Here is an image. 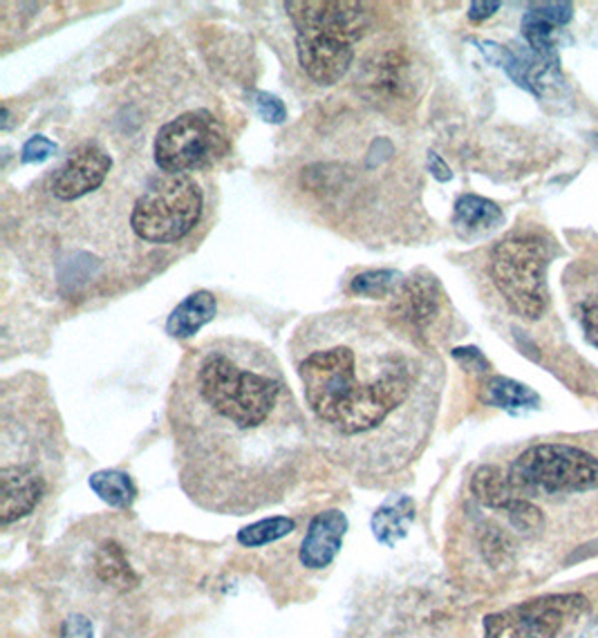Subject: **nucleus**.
Here are the masks:
<instances>
[{"label":"nucleus","mask_w":598,"mask_h":638,"mask_svg":"<svg viewBox=\"0 0 598 638\" xmlns=\"http://www.w3.org/2000/svg\"><path fill=\"white\" fill-rule=\"evenodd\" d=\"M444 307V292L435 276L420 272L411 278H404L402 285L390 296L388 316L402 325L413 336L427 341V332L435 325Z\"/></svg>","instance_id":"obj_12"},{"label":"nucleus","mask_w":598,"mask_h":638,"mask_svg":"<svg viewBox=\"0 0 598 638\" xmlns=\"http://www.w3.org/2000/svg\"><path fill=\"white\" fill-rule=\"evenodd\" d=\"M551 245L542 236H511L491 252V278L507 305L527 321H538L547 305Z\"/></svg>","instance_id":"obj_8"},{"label":"nucleus","mask_w":598,"mask_h":638,"mask_svg":"<svg viewBox=\"0 0 598 638\" xmlns=\"http://www.w3.org/2000/svg\"><path fill=\"white\" fill-rule=\"evenodd\" d=\"M502 223H504V213L496 202L473 195V193L458 197L455 210H453V227L458 229L460 236L464 238L482 236V234L498 229Z\"/></svg>","instance_id":"obj_16"},{"label":"nucleus","mask_w":598,"mask_h":638,"mask_svg":"<svg viewBox=\"0 0 598 638\" xmlns=\"http://www.w3.org/2000/svg\"><path fill=\"white\" fill-rule=\"evenodd\" d=\"M55 153H57V144L55 141H50L43 135H35L32 139L26 141V146L21 150V161L23 164H43Z\"/></svg>","instance_id":"obj_25"},{"label":"nucleus","mask_w":598,"mask_h":638,"mask_svg":"<svg viewBox=\"0 0 598 638\" xmlns=\"http://www.w3.org/2000/svg\"><path fill=\"white\" fill-rule=\"evenodd\" d=\"M290 356L321 453L363 487H388L427 449L442 370L427 341L388 312L345 307L305 318Z\"/></svg>","instance_id":"obj_2"},{"label":"nucleus","mask_w":598,"mask_h":638,"mask_svg":"<svg viewBox=\"0 0 598 638\" xmlns=\"http://www.w3.org/2000/svg\"><path fill=\"white\" fill-rule=\"evenodd\" d=\"M110 168H112L110 155L95 144H86L77 148L68 157V161L57 170L52 179V195L61 202L81 199L84 195L104 186Z\"/></svg>","instance_id":"obj_13"},{"label":"nucleus","mask_w":598,"mask_h":638,"mask_svg":"<svg viewBox=\"0 0 598 638\" xmlns=\"http://www.w3.org/2000/svg\"><path fill=\"white\" fill-rule=\"evenodd\" d=\"M480 399L487 405L502 408L509 412H522V410H536L540 405V394L509 376H489L482 381Z\"/></svg>","instance_id":"obj_19"},{"label":"nucleus","mask_w":598,"mask_h":638,"mask_svg":"<svg viewBox=\"0 0 598 638\" xmlns=\"http://www.w3.org/2000/svg\"><path fill=\"white\" fill-rule=\"evenodd\" d=\"M341 638H451V631L422 593L392 585L359 607Z\"/></svg>","instance_id":"obj_9"},{"label":"nucleus","mask_w":598,"mask_h":638,"mask_svg":"<svg viewBox=\"0 0 598 638\" xmlns=\"http://www.w3.org/2000/svg\"><path fill=\"white\" fill-rule=\"evenodd\" d=\"M95 625L92 618L81 611H70L59 629V638H92Z\"/></svg>","instance_id":"obj_24"},{"label":"nucleus","mask_w":598,"mask_h":638,"mask_svg":"<svg viewBox=\"0 0 598 638\" xmlns=\"http://www.w3.org/2000/svg\"><path fill=\"white\" fill-rule=\"evenodd\" d=\"M415 520V502L409 495L388 498L372 516V533L379 544L394 547L409 536Z\"/></svg>","instance_id":"obj_18"},{"label":"nucleus","mask_w":598,"mask_h":638,"mask_svg":"<svg viewBox=\"0 0 598 638\" xmlns=\"http://www.w3.org/2000/svg\"><path fill=\"white\" fill-rule=\"evenodd\" d=\"M580 325L585 330L587 341L598 347V296L582 301L580 305Z\"/></svg>","instance_id":"obj_26"},{"label":"nucleus","mask_w":598,"mask_h":638,"mask_svg":"<svg viewBox=\"0 0 598 638\" xmlns=\"http://www.w3.org/2000/svg\"><path fill=\"white\" fill-rule=\"evenodd\" d=\"M429 168H431L433 177L440 179V181H449V179L453 177L449 164H447L438 153H429Z\"/></svg>","instance_id":"obj_29"},{"label":"nucleus","mask_w":598,"mask_h":638,"mask_svg":"<svg viewBox=\"0 0 598 638\" xmlns=\"http://www.w3.org/2000/svg\"><path fill=\"white\" fill-rule=\"evenodd\" d=\"M6 383L0 408V522L30 518L52 493L63 469V431L39 379Z\"/></svg>","instance_id":"obj_4"},{"label":"nucleus","mask_w":598,"mask_h":638,"mask_svg":"<svg viewBox=\"0 0 598 638\" xmlns=\"http://www.w3.org/2000/svg\"><path fill=\"white\" fill-rule=\"evenodd\" d=\"M285 10L296 28V55L305 75L318 86L339 84L354 61V43L370 30L365 6L292 0Z\"/></svg>","instance_id":"obj_5"},{"label":"nucleus","mask_w":598,"mask_h":638,"mask_svg":"<svg viewBox=\"0 0 598 638\" xmlns=\"http://www.w3.org/2000/svg\"><path fill=\"white\" fill-rule=\"evenodd\" d=\"M451 356L464 367V370H471V372H489L491 370V365H489V361H487V356L478 350V347H455L453 352H451Z\"/></svg>","instance_id":"obj_27"},{"label":"nucleus","mask_w":598,"mask_h":638,"mask_svg":"<svg viewBox=\"0 0 598 638\" xmlns=\"http://www.w3.org/2000/svg\"><path fill=\"white\" fill-rule=\"evenodd\" d=\"M591 141L598 146V135H591Z\"/></svg>","instance_id":"obj_30"},{"label":"nucleus","mask_w":598,"mask_h":638,"mask_svg":"<svg viewBox=\"0 0 598 638\" xmlns=\"http://www.w3.org/2000/svg\"><path fill=\"white\" fill-rule=\"evenodd\" d=\"M296 531V522L292 518H267V520H258L245 529L238 531V542L247 549H258L272 542H278L283 538H287L290 533Z\"/></svg>","instance_id":"obj_21"},{"label":"nucleus","mask_w":598,"mask_h":638,"mask_svg":"<svg viewBox=\"0 0 598 638\" xmlns=\"http://www.w3.org/2000/svg\"><path fill=\"white\" fill-rule=\"evenodd\" d=\"M511 489L536 498L580 495L598 489V458L571 444L549 442L525 449L504 467Z\"/></svg>","instance_id":"obj_6"},{"label":"nucleus","mask_w":598,"mask_h":638,"mask_svg":"<svg viewBox=\"0 0 598 638\" xmlns=\"http://www.w3.org/2000/svg\"><path fill=\"white\" fill-rule=\"evenodd\" d=\"M218 314V301L212 292L199 289L186 296L168 316L166 334L173 338H190Z\"/></svg>","instance_id":"obj_17"},{"label":"nucleus","mask_w":598,"mask_h":638,"mask_svg":"<svg viewBox=\"0 0 598 638\" xmlns=\"http://www.w3.org/2000/svg\"><path fill=\"white\" fill-rule=\"evenodd\" d=\"M95 495L112 509H130L137 498V487L124 471H97L88 480Z\"/></svg>","instance_id":"obj_20"},{"label":"nucleus","mask_w":598,"mask_h":638,"mask_svg":"<svg viewBox=\"0 0 598 638\" xmlns=\"http://www.w3.org/2000/svg\"><path fill=\"white\" fill-rule=\"evenodd\" d=\"M155 161L168 175H186L229 153L225 128L207 110H190L164 124L155 137Z\"/></svg>","instance_id":"obj_10"},{"label":"nucleus","mask_w":598,"mask_h":638,"mask_svg":"<svg viewBox=\"0 0 598 638\" xmlns=\"http://www.w3.org/2000/svg\"><path fill=\"white\" fill-rule=\"evenodd\" d=\"M574 19V6L567 0L556 3H536L531 6L520 23L525 43L542 59L560 63L558 55V32L569 26Z\"/></svg>","instance_id":"obj_15"},{"label":"nucleus","mask_w":598,"mask_h":638,"mask_svg":"<svg viewBox=\"0 0 598 638\" xmlns=\"http://www.w3.org/2000/svg\"><path fill=\"white\" fill-rule=\"evenodd\" d=\"M500 8L502 3H498V0H473V3L469 6V19L473 23H482L491 19Z\"/></svg>","instance_id":"obj_28"},{"label":"nucleus","mask_w":598,"mask_h":638,"mask_svg":"<svg viewBox=\"0 0 598 638\" xmlns=\"http://www.w3.org/2000/svg\"><path fill=\"white\" fill-rule=\"evenodd\" d=\"M347 527V516L341 509H327L316 513L310 520L298 549L301 565L310 571H321L330 567L343 547Z\"/></svg>","instance_id":"obj_14"},{"label":"nucleus","mask_w":598,"mask_h":638,"mask_svg":"<svg viewBox=\"0 0 598 638\" xmlns=\"http://www.w3.org/2000/svg\"><path fill=\"white\" fill-rule=\"evenodd\" d=\"M50 573L70 611L104 620L106 638H153L184 591L175 549L112 524L72 533Z\"/></svg>","instance_id":"obj_3"},{"label":"nucleus","mask_w":598,"mask_h":638,"mask_svg":"<svg viewBox=\"0 0 598 638\" xmlns=\"http://www.w3.org/2000/svg\"><path fill=\"white\" fill-rule=\"evenodd\" d=\"M203 188L190 175L161 173L137 197L130 227L150 245H170L186 238L203 218Z\"/></svg>","instance_id":"obj_7"},{"label":"nucleus","mask_w":598,"mask_h":638,"mask_svg":"<svg viewBox=\"0 0 598 638\" xmlns=\"http://www.w3.org/2000/svg\"><path fill=\"white\" fill-rule=\"evenodd\" d=\"M404 276L399 272L392 269H376V272H363L359 276H354L350 289L356 296H365V298H390L396 287L402 285Z\"/></svg>","instance_id":"obj_22"},{"label":"nucleus","mask_w":598,"mask_h":638,"mask_svg":"<svg viewBox=\"0 0 598 638\" xmlns=\"http://www.w3.org/2000/svg\"><path fill=\"white\" fill-rule=\"evenodd\" d=\"M589 609V600L580 593H547L484 618L482 638H556L578 622Z\"/></svg>","instance_id":"obj_11"},{"label":"nucleus","mask_w":598,"mask_h":638,"mask_svg":"<svg viewBox=\"0 0 598 638\" xmlns=\"http://www.w3.org/2000/svg\"><path fill=\"white\" fill-rule=\"evenodd\" d=\"M166 414L177 482L197 509L245 518L281 504L303 480L310 421L258 341L223 336L188 350Z\"/></svg>","instance_id":"obj_1"},{"label":"nucleus","mask_w":598,"mask_h":638,"mask_svg":"<svg viewBox=\"0 0 598 638\" xmlns=\"http://www.w3.org/2000/svg\"><path fill=\"white\" fill-rule=\"evenodd\" d=\"M252 104L256 108V112L269 121V124H283L287 119V108L283 106V101L276 95L269 92H254Z\"/></svg>","instance_id":"obj_23"}]
</instances>
